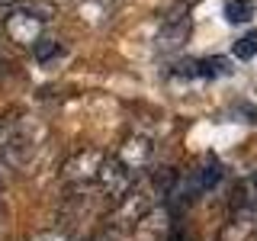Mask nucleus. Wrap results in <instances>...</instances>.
<instances>
[{
  "label": "nucleus",
  "mask_w": 257,
  "mask_h": 241,
  "mask_svg": "<svg viewBox=\"0 0 257 241\" xmlns=\"http://www.w3.org/2000/svg\"><path fill=\"white\" fill-rule=\"evenodd\" d=\"M231 55L241 61H251L254 55H257V29L254 32H247V36H241L235 45H231Z\"/></svg>",
  "instance_id": "f8f14e48"
},
{
  "label": "nucleus",
  "mask_w": 257,
  "mask_h": 241,
  "mask_svg": "<svg viewBox=\"0 0 257 241\" xmlns=\"http://www.w3.org/2000/svg\"><path fill=\"white\" fill-rule=\"evenodd\" d=\"M151 155H155V145L148 139H142V135H132V139H125V145L119 148V161L128 167V171H145V167L151 164Z\"/></svg>",
  "instance_id": "423d86ee"
},
{
  "label": "nucleus",
  "mask_w": 257,
  "mask_h": 241,
  "mask_svg": "<svg viewBox=\"0 0 257 241\" xmlns=\"http://www.w3.org/2000/svg\"><path fill=\"white\" fill-rule=\"evenodd\" d=\"M32 145L26 135V119L20 112H0V161L4 164H16L29 158Z\"/></svg>",
  "instance_id": "f257e3e1"
},
{
  "label": "nucleus",
  "mask_w": 257,
  "mask_h": 241,
  "mask_svg": "<svg viewBox=\"0 0 257 241\" xmlns=\"http://www.w3.org/2000/svg\"><path fill=\"white\" fill-rule=\"evenodd\" d=\"M4 171H7V164L0 161V193H4V183H7V177H4Z\"/></svg>",
  "instance_id": "2eb2a0df"
},
{
  "label": "nucleus",
  "mask_w": 257,
  "mask_h": 241,
  "mask_svg": "<svg viewBox=\"0 0 257 241\" xmlns=\"http://www.w3.org/2000/svg\"><path fill=\"white\" fill-rule=\"evenodd\" d=\"M228 71H231V61L219 58V55L177 64V74H183V77H219V74H228Z\"/></svg>",
  "instance_id": "6e6552de"
},
{
  "label": "nucleus",
  "mask_w": 257,
  "mask_h": 241,
  "mask_svg": "<svg viewBox=\"0 0 257 241\" xmlns=\"http://www.w3.org/2000/svg\"><path fill=\"white\" fill-rule=\"evenodd\" d=\"M0 80H4V68H0Z\"/></svg>",
  "instance_id": "f3484780"
},
{
  "label": "nucleus",
  "mask_w": 257,
  "mask_h": 241,
  "mask_svg": "<svg viewBox=\"0 0 257 241\" xmlns=\"http://www.w3.org/2000/svg\"><path fill=\"white\" fill-rule=\"evenodd\" d=\"M171 241H187V238H183V235H174V238H171Z\"/></svg>",
  "instance_id": "dca6fc26"
},
{
  "label": "nucleus",
  "mask_w": 257,
  "mask_h": 241,
  "mask_svg": "<svg viewBox=\"0 0 257 241\" xmlns=\"http://www.w3.org/2000/svg\"><path fill=\"white\" fill-rule=\"evenodd\" d=\"M32 241H68V238H64L61 231H42V235H36Z\"/></svg>",
  "instance_id": "4468645a"
},
{
  "label": "nucleus",
  "mask_w": 257,
  "mask_h": 241,
  "mask_svg": "<svg viewBox=\"0 0 257 241\" xmlns=\"http://www.w3.org/2000/svg\"><path fill=\"white\" fill-rule=\"evenodd\" d=\"M254 16L251 0H225V20L228 23H247Z\"/></svg>",
  "instance_id": "9b49d317"
},
{
  "label": "nucleus",
  "mask_w": 257,
  "mask_h": 241,
  "mask_svg": "<svg viewBox=\"0 0 257 241\" xmlns=\"http://www.w3.org/2000/svg\"><path fill=\"white\" fill-rule=\"evenodd\" d=\"M96 187H100L103 196H109L112 203H119V199L125 196L128 190H132V171L122 164L119 158H103L100 164V174H96Z\"/></svg>",
  "instance_id": "20e7f679"
},
{
  "label": "nucleus",
  "mask_w": 257,
  "mask_h": 241,
  "mask_svg": "<svg viewBox=\"0 0 257 241\" xmlns=\"http://www.w3.org/2000/svg\"><path fill=\"white\" fill-rule=\"evenodd\" d=\"M4 32H7V39H10L13 45L32 48L39 39H42L45 23H42V16H36L32 10H23V7H16V10H10V13L4 16Z\"/></svg>",
  "instance_id": "f03ea898"
},
{
  "label": "nucleus",
  "mask_w": 257,
  "mask_h": 241,
  "mask_svg": "<svg viewBox=\"0 0 257 241\" xmlns=\"http://www.w3.org/2000/svg\"><path fill=\"white\" fill-rule=\"evenodd\" d=\"M222 177V167L215 164V161H206L203 167H199L196 174H193V180H190V193H199V190H209L215 180Z\"/></svg>",
  "instance_id": "9d476101"
},
{
  "label": "nucleus",
  "mask_w": 257,
  "mask_h": 241,
  "mask_svg": "<svg viewBox=\"0 0 257 241\" xmlns=\"http://www.w3.org/2000/svg\"><path fill=\"white\" fill-rule=\"evenodd\" d=\"M257 235V209H235V219L225 222L219 241H251Z\"/></svg>",
  "instance_id": "0eeeda50"
},
{
  "label": "nucleus",
  "mask_w": 257,
  "mask_h": 241,
  "mask_svg": "<svg viewBox=\"0 0 257 241\" xmlns=\"http://www.w3.org/2000/svg\"><path fill=\"white\" fill-rule=\"evenodd\" d=\"M103 158H106V155L96 151V148H80V151H74V155L61 164V177L68 183H74V187H87V183L96 180Z\"/></svg>",
  "instance_id": "7ed1b4c3"
},
{
  "label": "nucleus",
  "mask_w": 257,
  "mask_h": 241,
  "mask_svg": "<svg viewBox=\"0 0 257 241\" xmlns=\"http://www.w3.org/2000/svg\"><path fill=\"white\" fill-rule=\"evenodd\" d=\"M0 212H4V203H0Z\"/></svg>",
  "instance_id": "a211bd4d"
},
{
  "label": "nucleus",
  "mask_w": 257,
  "mask_h": 241,
  "mask_svg": "<svg viewBox=\"0 0 257 241\" xmlns=\"http://www.w3.org/2000/svg\"><path fill=\"white\" fill-rule=\"evenodd\" d=\"M32 52H36L39 61H48V58L58 55V42H55V39H39V42L32 45Z\"/></svg>",
  "instance_id": "ddd939ff"
},
{
  "label": "nucleus",
  "mask_w": 257,
  "mask_h": 241,
  "mask_svg": "<svg viewBox=\"0 0 257 241\" xmlns=\"http://www.w3.org/2000/svg\"><path fill=\"white\" fill-rule=\"evenodd\" d=\"M148 196L139 190H128L122 199H119V209L112 212V225L116 228H132V225L145 222V212H148Z\"/></svg>",
  "instance_id": "39448f33"
},
{
  "label": "nucleus",
  "mask_w": 257,
  "mask_h": 241,
  "mask_svg": "<svg viewBox=\"0 0 257 241\" xmlns=\"http://www.w3.org/2000/svg\"><path fill=\"white\" fill-rule=\"evenodd\" d=\"M231 209H257V171L235 183V190H231Z\"/></svg>",
  "instance_id": "1a4fd4ad"
}]
</instances>
